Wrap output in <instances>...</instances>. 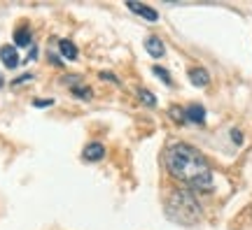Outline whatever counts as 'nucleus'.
<instances>
[{
    "instance_id": "1",
    "label": "nucleus",
    "mask_w": 252,
    "mask_h": 230,
    "mask_svg": "<svg viewBox=\"0 0 252 230\" xmlns=\"http://www.w3.org/2000/svg\"><path fill=\"white\" fill-rule=\"evenodd\" d=\"M166 172L175 181H180L182 188H189L194 193H210L215 184V175L208 158L187 142H173L163 153Z\"/></svg>"
},
{
    "instance_id": "2",
    "label": "nucleus",
    "mask_w": 252,
    "mask_h": 230,
    "mask_svg": "<svg viewBox=\"0 0 252 230\" xmlns=\"http://www.w3.org/2000/svg\"><path fill=\"white\" fill-rule=\"evenodd\" d=\"M163 212L178 226H196L203 219V207H201L198 195L194 191H189V188H182V186L180 188H173L168 193L166 204H163Z\"/></svg>"
},
{
    "instance_id": "3",
    "label": "nucleus",
    "mask_w": 252,
    "mask_h": 230,
    "mask_svg": "<svg viewBox=\"0 0 252 230\" xmlns=\"http://www.w3.org/2000/svg\"><path fill=\"white\" fill-rule=\"evenodd\" d=\"M63 84H65V86H70V93L77 98V100H84V102H89L91 98H94V91H91L89 86H84L77 75H72V77H65V79H63Z\"/></svg>"
},
{
    "instance_id": "4",
    "label": "nucleus",
    "mask_w": 252,
    "mask_h": 230,
    "mask_svg": "<svg viewBox=\"0 0 252 230\" xmlns=\"http://www.w3.org/2000/svg\"><path fill=\"white\" fill-rule=\"evenodd\" d=\"M103 158H105V144L103 142H89L82 149V160H87V163H98Z\"/></svg>"
},
{
    "instance_id": "5",
    "label": "nucleus",
    "mask_w": 252,
    "mask_h": 230,
    "mask_svg": "<svg viewBox=\"0 0 252 230\" xmlns=\"http://www.w3.org/2000/svg\"><path fill=\"white\" fill-rule=\"evenodd\" d=\"M126 9H131L133 14H138L140 19L150 21V24H157L159 21V12L150 5H143V2H126Z\"/></svg>"
},
{
    "instance_id": "6",
    "label": "nucleus",
    "mask_w": 252,
    "mask_h": 230,
    "mask_svg": "<svg viewBox=\"0 0 252 230\" xmlns=\"http://www.w3.org/2000/svg\"><path fill=\"white\" fill-rule=\"evenodd\" d=\"M185 121L194 126H203L206 124V107L198 105V102H191V105L185 107Z\"/></svg>"
},
{
    "instance_id": "7",
    "label": "nucleus",
    "mask_w": 252,
    "mask_h": 230,
    "mask_svg": "<svg viewBox=\"0 0 252 230\" xmlns=\"http://www.w3.org/2000/svg\"><path fill=\"white\" fill-rule=\"evenodd\" d=\"M0 63H2L7 70H14L19 63H21L17 47H14V45H2V47H0Z\"/></svg>"
},
{
    "instance_id": "8",
    "label": "nucleus",
    "mask_w": 252,
    "mask_h": 230,
    "mask_svg": "<svg viewBox=\"0 0 252 230\" xmlns=\"http://www.w3.org/2000/svg\"><path fill=\"white\" fill-rule=\"evenodd\" d=\"M143 47H145V51L150 53L152 58H163V56H166V45H163L161 37L147 35L145 37V42H143Z\"/></svg>"
},
{
    "instance_id": "9",
    "label": "nucleus",
    "mask_w": 252,
    "mask_h": 230,
    "mask_svg": "<svg viewBox=\"0 0 252 230\" xmlns=\"http://www.w3.org/2000/svg\"><path fill=\"white\" fill-rule=\"evenodd\" d=\"M187 77H189V81H191V86H196V89L210 86V72H208L206 68H189Z\"/></svg>"
},
{
    "instance_id": "10",
    "label": "nucleus",
    "mask_w": 252,
    "mask_h": 230,
    "mask_svg": "<svg viewBox=\"0 0 252 230\" xmlns=\"http://www.w3.org/2000/svg\"><path fill=\"white\" fill-rule=\"evenodd\" d=\"M59 56H61L63 61H77V58H80V49H77L75 42L61 37V40H59Z\"/></svg>"
},
{
    "instance_id": "11",
    "label": "nucleus",
    "mask_w": 252,
    "mask_h": 230,
    "mask_svg": "<svg viewBox=\"0 0 252 230\" xmlns=\"http://www.w3.org/2000/svg\"><path fill=\"white\" fill-rule=\"evenodd\" d=\"M12 37H14V47H33V33H31V28L26 24L14 28Z\"/></svg>"
},
{
    "instance_id": "12",
    "label": "nucleus",
    "mask_w": 252,
    "mask_h": 230,
    "mask_svg": "<svg viewBox=\"0 0 252 230\" xmlns=\"http://www.w3.org/2000/svg\"><path fill=\"white\" fill-rule=\"evenodd\" d=\"M135 93H138V100L143 102L145 107H157V96H154L152 91H147V89H135Z\"/></svg>"
},
{
    "instance_id": "13",
    "label": "nucleus",
    "mask_w": 252,
    "mask_h": 230,
    "mask_svg": "<svg viewBox=\"0 0 252 230\" xmlns=\"http://www.w3.org/2000/svg\"><path fill=\"white\" fill-rule=\"evenodd\" d=\"M152 72L157 75V79L159 81H163L166 86H173V77H171V72L166 70V68H161V65H154L152 68Z\"/></svg>"
},
{
    "instance_id": "14",
    "label": "nucleus",
    "mask_w": 252,
    "mask_h": 230,
    "mask_svg": "<svg viewBox=\"0 0 252 230\" xmlns=\"http://www.w3.org/2000/svg\"><path fill=\"white\" fill-rule=\"evenodd\" d=\"M168 116H171L175 124H187L185 121V107H178V105H173L171 109H168Z\"/></svg>"
},
{
    "instance_id": "15",
    "label": "nucleus",
    "mask_w": 252,
    "mask_h": 230,
    "mask_svg": "<svg viewBox=\"0 0 252 230\" xmlns=\"http://www.w3.org/2000/svg\"><path fill=\"white\" fill-rule=\"evenodd\" d=\"M49 63H54L56 68H63V63H65V61L59 56V51H52V49H49Z\"/></svg>"
},
{
    "instance_id": "16",
    "label": "nucleus",
    "mask_w": 252,
    "mask_h": 230,
    "mask_svg": "<svg viewBox=\"0 0 252 230\" xmlns=\"http://www.w3.org/2000/svg\"><path fill=\"white\" fill-rule=\"evenodd\" d=\"M33 79V75L31 72H24L21 77H17V79H12V86H19V84H26V81Z\"/></svg>"
},
{
    "instance_id": "17",
    "label": "nucleus",
    "mask_w": 252,
    "mask_h": 230,
    "mask_svg": "<svg viewBox=\"0 0 252 230\" xmlns=\"http://www.w3.org/2000/svg\"><path fill=\"white\" fill-rule=\"evenodd\" d=\"M231 140H234V144H243V135H241V130H238V128H234V130H231Z\"/></svg>"
},
{
    "instance_id": "18",
    "label": "nucleus",
    "mask_w": 252,
    "mask_h": 230,
    "mask_svg": "<svg viewBox=\"0 0 252 230\" xmlns=\"http://www.w3.org/2000/svg\"><path fill=\"white\" fill-rule=\"evenodd\" d=\"M33 105H35V107H52V105H54V100H49V98H47V100H42V98H40V100H33Z\"/></svg>"
},
{
    "instance_id": "19",
    "label": "nucleus",
    "mask_w": 252,
    "mask_h": 230,
    "mask_svg": "<svg viewBox=\"0 0 252 230\" xmlns=\"http://www.w3.org/2000/svg\"><path fill=\"white\" fill-rule=\"evenodd\" d=\"M100 79H110V81H115V84H119V79L112 75V72H100Z\"/></svg>"
},
{
    "instance_id": "20",
    "label": "nucleus",
    "mask_w": 252,
    "mask_h": 230,
    "mask_svg": "<svg viewBox=\"0 0 252 230\" xmlns=\"http://www.w3.org/2000/svg\"><path fill=\"white\" fill-rule=\"evenodd\" d=\"M35 58H37V47L33 45L31 47V51H28V56H26V61H35Z\"/></svg>"
},
{
    "instance_id": "21",
    "label": "nucleus",
    "mask_w": 252,
    "mask_h": 230,
    "mask_svg": "<svg viewBox=\"0 0 252 230\" xmlns=\"http://www.w3.org/2000/svg\"><path fill=\"white\" fill-rule=\"evenodd\" d=\"M0 86H2V77H0Z\"/></svg>"
}]
</instances>
